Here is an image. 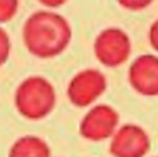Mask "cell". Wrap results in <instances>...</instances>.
Listing matches in <instances>:
<instances>
[{"mask_svg":"<svg viewBox=\"0 0 158 157\" xmlns=\"http://www.w3.org/2000/svg\"><path fill=\"white\" fill-rule=\"evenodd\" d=\"M72 39L68 19L54 11L39 10L31 14L22 27V40L36 58H54L63 54Z\"/></svg>","mask_w":158,"mask_h":157,"instance_id":"obj_1","label":"cell"},{"mask_svg":"<svg viewBox=\"0 0 158 157\" xmlns=\"http://www.w3.org/2000/svg\"><path fill=\"white\" fill-rule=\"evenodd\" d=\"M57 95L53 83L42 75L25 78L15 89L14 104L19 116L31 121L43 120L54 110Z\"/></svg>","mask_w":158,"mask_h":157,"instance_id":"obj_2","label":"cell"},{"mask_svg":"<svg viewBox=\"0 0 158 157\" xmlns=\"http://www.w3.org/2000/svg\"><path fill=\"white\" fill-rule=\"evenodd\" d=\"M93 52L101 66L118 68L128 61L132 53L131 38L121 28H106L96 36Z\"/></svg>","mask_w":158,"mask_h":157,"instance_id":"obj_3","label":"cell"},{"mask_svg":"<svg viewBox=\"0 0 158 157\" xmlns=\"http://www.w3.org/2000/svg\"><path fill=\"white\" fill-rule=\"evenodd\" d=\"M106 75L97 68H85L71 78L67 88L68 100L77 107H89L104 95Z\"/></svg>","mask_w":158,"mask_h":157,"instance_id":"obj_4","label":"cell"},{"mask_svg":"<svg viewBox=\"0 0 158 157\" xmlns=\"http://www.w3.org/2000/svg\"><path fill=\"white\" fill-rule=\"evenodd\" d=\"M119 128V114L110 104H96L83 116L79 134L90 142H101L112 138Z\"/></svg>","mask_w":158,"mask_h":157,"instance_id":"obj_5","label":"cell"},{"mask_svg":"<svg viewBox=\"0 0 158 157\" xmlns=\"http://www.w3.org/2000/svg\"><path fill=\"white\" fill-rule=\"evenodd\" d=\"M151 141L144 128L137 124L119 127L110 142L112 157H144L150 152Z\"/></svg>","mask_w":158,"mask_h":157,"instance_id":"obj_6","label":"cell"},{"mask_svg":"<svg viewBox=\"0 0 158 157\" xmlns=\"http://www.w3.org/2000/svg\"><path fill=\"white\" fill-rule=\"evenodd\" d=\"M128 81L136 93L147 97L158 96V56H137L129 66Z\"/></svg>","mask_w":158,"mask_h":157,"instance_id":"obj_7","label":"cell"},{"mask_svg":"<svg viewBox=\"0 0 158 157\" xmlns=\"http://www.w3.org/2000/svg\"><path fill=\"white\" fill-rule=\"evenodd\" d=\"M8 157H52V152L44 139L24 135L11 145Z\"/></svg>","mask_w":158,"mask_h":157,"instance_id":"obj_8","label":"cell"},{"mask_svg":"<svg viewBox=\"0 0 158 157\" xmlns=\"http://www.w3.org/2000/svg\"><path fill=\"white\" fill-rule=\"evenodd\" d=\"M18 0H0V24H6L15 17Z\"/></svg>","mask_w":158,"mask_h":157,"instance_id":"obj_9","label":"cell"},{"mask_svg":"<svg viewBox=\"0 0 158 157\" xmlns=\"http://www.w3.org/2000/svg\"><path fill=\"white\" fill-rule=\"evenodd\" d=\"M11 54V40L7 31L0 27V67L7 63Z\"/></svg>","mask_w":158,"mask_h":157,"instance_id":"obj_10","label":"cell"},{"mask_svg":"<svg viewBox=\"0 0 158 157\" xmlns=\"http://www.w3.org/2000/svg\"><path fill=\"white\" fill-rule=\"evenodd\" d=\"M121 6L126 10L131 11H140L147 8L148 6L153 3V0H118Z\"/></svg>","mask_w":158,"mask_h":157,"instance_id":"obj_11","label":"cell"},{"mask_svg":"<svg viewBox=\"0 0 158 157\" xmlns=\"http://www.w3.org/2000/svg\"><path fill=\"white\" fill-rule=\"evenodd\" d=\"M148 42L158 54V18L151 24L150 29H148Z\"/></svg>","mask_w":158,"mask_h":157,"instance_id":"obj_12","label":"cell"},{"mask_svg":"<svg viewBox=\"0 0 158 157\" xmlns=\"http://www.w3.org/2000/svg\"><path fill=\"white\" fill-rule=\"evenodd\" d=\"M39 2H40L43 6H46V7L56 8V7H60V6H63L64 3L67 2V0H39Z\"/></svg>","mask_w":158,"mask_h":157,"instance_id":"obj_13","label":"cell"}]
</instances>
